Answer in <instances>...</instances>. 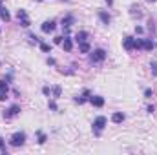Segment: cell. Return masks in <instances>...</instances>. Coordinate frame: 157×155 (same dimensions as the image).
Here are the masks:
<instances>
[{
    "mask_svg": "<svg viewBox=\"0 0 157 155\" xmlns=\"http://www.w3.org/2000/svg\"><path fill=\"white\" fill-rule=\"evenodd\" d=\"M0 150H2L4 153H7V152H6V146H4V141H2V139H0Z\"/></svg>",
    "mask_w": 157,
    "mask_h": 155,
    "instance_id": "26",
    "label": "cell"
},
{
    "mask_svg": "<svg viewBox=\"0 0 157 155\" xmlns=\"http://www.w3.org/2000/svg\"><path fill=\"white\" fill-rule=\"evenodd\" d=\"M62 47H64V51H71L73 49V42H71V39H66L62 40Z\"/></svg>",
    "mask_w": 157,
    "mask_h": 155,
    "instance_id": "15",
    "label": "cell"
},
{
    "mask_svg": "<svg viewBox=\"0 0 157 155\" xmlns=\"http://www.w3.org/2000/svg\"><path fill=\"white\" fill-rule=\"evenodd\" d=\"M75 40H77L78 44H80V42H86V40H88V33H86V31H78L77 35H75Z\"/></svg>",
    "mask_w": 157,
    "mask_h": 155,
    "instance_id": "17",
    "label": "cell"
},
{
    "mask_svg": "<svg viewBox=\"0 0 157 155\" xmlns=\"http://www.w3.org/2000/svg\"><path fill=\"white\" fill-rule=\"evenodd\" d=\"M51 91H53V97H60V91H62V89H60V86H55Z\"/></svg>",
    "mask_w": 157,
    "mask_h": 155,
    "instance_id": "21",
    "label": "cell"
},
{
    "mask_svg": "<svg viewBox=\"0 0 157 155\" xmlns=\"http://www.w3.org/2000/svg\"><path fill=\"white\" fill-rule=\"evenodd\" d=\"M78 51H80V53H90V44H88V40L78 44Z\"/></svg>",
    "mask_w": 157,
    "mask_h": 155,
    "instance_id": "18",
    "label": "cell"
},
{
    "mask_svg": "<svg viewBox=\"0 0 157 155\" xmlns=\"http://www.w3.org/2000/svg\"><path fill=\"white\" fill-rule=\"evenodd\" d=\"M62 39L64 37H55V44H62Z\"/></svg>",
    "mask_w": 157,
    "mask_h": 155,
    "instance_id": "27",
    "label": "cell"
},
{
    "mask_svg": "<svg viewBox=\"0 0 157 155\" xmlns=\"http://www.w3.org/2000/svg\"><path fill=\"white\" fill-rule=\"evenodd\" d=\"M124 120V113L122 112H115L113 115H112V122H115V124H121Z\"/></svg>",
    "mask_w": 157,
    "mask_h": 155,
    "instance_id": "14",
    "label": "cell"
},
{
    "mask_svg": "<svg viewBox=\"0 0 157 155\" xmlns=\"http://www.w3.org/2000/svg\"><path fill=\"white\" fill-rule=\"evenodd\" d=\"M146 2H157V0H146Z\"/></svg>",
    "mask_w": 157,
    "mask_h": 155,
    "instance_id": "29",
    "label": "cell"
},
{
    "mask_svg": "<svg viewBox=\"0 0 157 155\" xmlns=\"http://www.w3.org/2000/svg\"><path fill=\"white\" fill-rule=\"evenodd\" d=\"M0 6H2V2H0Z\"/></svg>",
    "mask_w": 157,
    "mask_h": 155,
    "instance_id": "30",
    "label": "cell"
},
{
    "mask_svg": "<svg viewBox=\"0 0 157 155\" xmlns=\"http://www.w3.org/2000/svg\"><path fill=\"white\" fill-rule=\"evenodd\" d=\"M0 31H2V29H0Z\"/></svg>",
    "mask_w": 157,
    "mask_h": 155,
    "instance_id": "31",
    "label": "cell"
},
{
    "mask_svg": "<svg viewBox=\"0 0 157 155\" xmlns=\"http://www.w3.org/2000/svg\"><path fill=\"white\" fill-rule=\"evenodd\" d=\"M73 22H75V17H73V15H66V17L62 18V26H64L66 29H68V28H70Z\"/></svg>",
    "mask_w": 157,
    "mask_h": 155,
    "instance_id": "13",
    "label": "cell"
},
{
    "mask_svg": "<svg viewBox=\"0 0 157 155\" xmlns=\"http://www.w3.org/2000/svg\"><path fill=\"white\" fill-rule=\"evenodd\" d=\"M37 135H39V144H44V142H46V141H48V139H46V135H44V133H42V131H37Z\"/></svg>",
    "mask_w": 157,
    "mask_h": 155,
    "instance_id": "20",
    "label": "cell"
},
{
    "mask_svg": "<svg viewBox=\"0 0 157 155\" xmlns=\"http://www.w3.org/2000/svg\"><path fill=\"white\" fill-rule=\"evenodd\" d=\"M49 108H51V110H53V112H57V104H55V102H53V100H51V102H49Z\"/></svg>",
    "mask_w": 157,
    "mask_h": 155,
    "instance_id": "25",
    "label": "cell"
},
{
    "mask_svg": "<svg viewBox=\"0 0 157 155\" xmlns=\"http://www.w3.org/2000/svg\"><path fill=\"white\" fill-rule=\"evenodd\" d=\"M6 97H7V82L0 80V100H6Z\"/></svg>",
    "mask_w": 157,
    "mask_h": 155,
    "instance_id": "9",
    "label": "cell"
},
{
    "mask_svg": "<svg viewBox=\"0 0 157 155\" xmlns=\"http://www.w3.org/2000/svg\"><path fill=\"white\" fill-rule=\"evenodd\" d=\"M99 18H101V22L106 24V26L112 22V17H110V13H106V11H99Z\"/></svg>",
    "mask_w": 157,
    "mask_h": 155,
    "instance_id": "10",
    "label": "cell"
},
{
    "mask_svg": "<svg viewBox=\"0 0 157 155\" xmlns=\"http://www.w3.org/2000/svg\"><path fill=\"white\" fill-rule=\"evenodd\" d=\"M42 93H44V95H49V93H51V89H49L48 86H44V88H42Z\"/></svg>",
    "mask_w": 157,
    "mask_h": 155,
    "instance_id": "23",
    "label": "cell"
},
{
    "mask_svg": "<svg viewBox=\"0 0 157 155\" xmlns=\"http://www.w3.org/2000/svg\"><path fill=\"white\" fill-rule=\"evenodd\" d=\"M55 28H57V22H55V20H46V22L42 24V31H44V33H51Z\"/></svg>",
    "mask_w": 157,
    "mask_h": 155,
    "instance_id": "7",
    "label": "cell"
},
{
    "mask_svg": "<svg viewBox=\"0 0 157 155\" xmlns=\"http://www.w3.org/2000/svg\"><path fill=\"white\" fill-rule=\"evenodd\" d=\"M122 46H124V49H126V51L135 49V39H133V37H124V40H122Z\"/></svg>",
    "mask_w": 157,
    "mask_h": 155,
    "instance_id": "5",
    "label": "cell"
},
{
    "mask_svg": "<svg viewBox=\"0 0 157 155\" xmlns=\"http://www.w3.org/2000/svg\"><path fill=\"white\" fill-rule=\"evenodd\" d=\"M20 112H22V110H20V106H17V104H15V106H11L9 110H6V112H4V117H6V119H11V117L18 115Z\"/></svg>",
    "mask_w": 157,
    "mask_h": 155,
    "instance_id": "6",
    "label": "cell"
},
{
    "mask_svg": "<svg viewBox=\"0 0 157 155\" xmlns=\"http://www.w3.org/2000/svg\"><path fill=\"white\" fill-rule=\"evenodd\" d=\"M90 104H93L95 108H102V106H104V97L93 95V97H90Z\"/></svg>",
    "mask_w": 157,
    "mask_h": 155,
    "instance_id": "8",
    "label": "cell"
},
{
    "mask_svg": "<svg viewBox=\"0 0 157 155\" xmlns=\"http://www.w3.org/2000/svg\"><path fill=\"white\" fill-rule=\"evenodd\" d=\"M17 18H18V22H20V26H24V28H29V26H31V20H29L26 9H18V11H17Z\"/></svg>",
    "mask_w": 157,
    "mask_h": 155,
    "instance_id": "4",
    "label": "cell"
},
{
    "mask_svg": "<svg viewBox=\"0 0 157 155\" xmlns=\"http://www.w3.org/2000/svg\"><path fill=\"white\" fill-rule=\"evenodd\" d=\"M150 68H152V75H155V77H157V62H152V64H150Z\"/></svg>",
    "mask_w": 157,
    "mask_h": 155,
    "instance_id": "22",
    "label": "cell"
},
{
    "mask_svg": "<svg viewBox=\"0 0 157 155\" xmlns=\"http://www.w3.org/2000/svg\"><path fill=\"white\" fill-rule=\"evenodd\" d=\"M104 59H106V51H104V49H101V47H99V49H93V51H91V55H90V62H91V64L102 62Z\"/></svg>",
    "mask_w": 157,
    "mask_h": 155,
    "instance_id": "2",
    "label": "cell"
},
{
    "mask_svg": "<svg viewBox=\"0 0 157 155\" xmlns=\"http://www.w3.org/2000/svg\"><path fill=\"white\" fill-rule=\"evenodd\" d=\"M24 142H26V133H24V131H17V133H13V135H11V139H9V144H11V146H15V148L22 146Z\"/></svg>",
    "mask_w": 157,
    "mask_h": 155,
    "instance_id": "1",
    "label": "cell"
},
{
    "mask_svg": "<svg viewBox=\"0 0 157 155\" xmlns=\"http://www.w3.org/2000/svg\"><path fill=\"white\" fill-rule=\"evenodd\" d=\"M143 49H144V51H152V49H154V42L148 40V39H143Z\"/></svg>",
    "mask_w": 157,
    "mask_h": 155,
    "instance_id": "16",
    "label": "cell"
},
{
    "mask_svg": "<svg viewBox=\"0 0 157 155\" xmlns=\"http://www.w3.org/2000/svg\"><path fill=\"white\" fill-rule=\"evenodd\" d=\"M86 100H90V89H84V91H82V97H77V99H75L77 104H84Z\"/></svg>",
    "mask_w": 157,
    "mask_h": 155,
    "instance_id": "12",
    "label": "cell"
},
{
    "mask_svg": "<svg viewBox=\"0 0 157 155\" xmlns=\"http://www.w3.org/2000/svg\"><path fill=\"white\" fill-rule=\"evenodd\" d=\"M0 20H4V22H9L11 20V15H9V11L4 6H0Z\"/></svg>",
    "mask_w": 157,
    "mask_h": 155,
    "instance_id": "11",
    "label": "cell"
},
{
    "mask_svg": "<svg viewBox=\"0 0 157 155\" xmlns=\"http://www.w3.org/2000/svg\"><path fill=\"white\" fill-rule=\"evenodd\" d=\"M152 95H154V91H152V89H146V91H144V97H146V99H150Z\"/></svg>",
    "mask_w": 157,
    "mask_h": 155,
    "instance_id": "24",
    "label": "cell"
},
{
    "mask_svg": "<svg viewBox=\"0 0 157 155\" xmlns=\"http://www.w3.org/2000/svg\"><path fill=\"white\" fill-rule=\"evenodd\" d=\"M106 117H97L95 120H93V133L95 135H101V131L104 130V126H106Z\"/></svg>",
    "mask_w": 157,
    "mask_h": 155,
    "instance_id": "3",
    "label": "cell"
},
{
    "mask_svg": "<svg viewBox=\"0 0 157 155\" xmlns=\"http://www.w3.org/2000/svg\"><path fill=\"white\" fill-rule=\"evenodd\" d=\"M104 2H106L108 6H112V4H113V0H104Z\"/></svg>",
    "mask_w": 157,
    "mask_h": 155,
    "instance_id": "28",
    "label": "cell"
},
{
    "mask_svg": "<svg viewBox=\"0 0 157 155\" xmlns=\"http://www.w3.org/2000/svg\"><path fill=\"white\" fill-rule=\"evenodd\" d=\"M40 49H42L44 53H49V51H51V46L46 44V42H42V44H40Z\"/></svg>",
    "mask_w": 157,
    "mask_h": 155,
    "instance_id": "19",
    "label": "cell"
}]
</instances>
